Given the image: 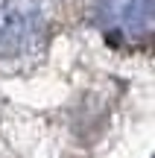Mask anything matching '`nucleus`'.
<instances>
[{
  "label": "nucleus",
  "instance_id": "f257e3e1",
  "mask_svg": "<svg viewBox=\"0 0 155 158\" xmlns=\"http://www.w3.org/2000/svg\"><path fill=\"white\" fill-rule=\"evenodd\" d=\"M47 15L41 0H0V59H23L41 50Z\"/></svg>",
  "mask_w": 155,
  "mask_h": 158
},
{
  "label": "nucleus",
  "instance_id": "f03ea898",
  "mask_svg": "<svg viewBox=\"0 0 155 158\" xmlns=\"http://www.w3.org/2000/svg\"><path fill=\"white\" fill-rule=\"evenodd\" d=\"M94 21L114 44H144L152 35L155 0H94Z\"/></svg>",
  "mask_w": 155,
  "mask_h": 158
}]
</instances>
